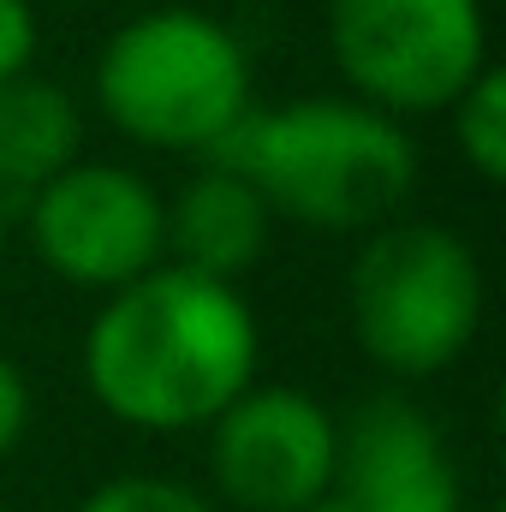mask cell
I'll use <instances>...</instances> for the list:
<instances>
[{
    "mask_svg": "<svg viewBox=\"0 0 506 512\" xmlns=\"http://www.w3.org/2000/svg\"><path fill=\"white\" fill-rule=\"evenodd\" d=\"M489 310L483 256L447 221L399 215L376 227L346 274V322L358 352L393 382H429L453 370Z\"/></svg>",
    "mask_w": 506,
    "mask_h": 512,
    "instance_id": "obj_4",
    "label": "cell"
},
{
    "mask_svg": "<svg viewBox=\"0 0 506 512\" xmlns=\"http://www.w3.org/2000/svg\"><path fill=\"white\" fill-rule=\"evenodd\" d=\"M78 370L114 423L191 435L262 382V322L233 280L161 262L96 304Z\"/></svg>",
    "mask_w": 506,
    "mask_h": 512,
    "instance_id": "obj_1",
    "label": "cell"
},
{
    "mask_svg": "<svg viewBox=\"0 0 506 512\" xmlns=\"http://www.w3.org/2000/svg\"><path fill=\"white\" fill-rule=\"evenodd\" d=\"M0 262H6V203H0Z\"/></svg>",
    "mask_w": 506,
    "mask_h": 512,
    "instance_id": "obj_15",
    "label": "cell"
},
{
    "mask_svg": "<svg viewBox=\"0 0 506 512\" xmlns=\"http://www.w3.org/2000/svg\"><path fill=\"white\" fill-rule=\"evenodd\" d=\"M453 126V149L471 167L477 185H501L506 179V72L489 60L447 108Z\"/></svg>",
    "mask_w": 506,
    "mask_h": 512,
    "instance_id": "obj_11",
    "label": "cell"
},
{
    "mask_svg": "<svg viewBox=\"0 0 506 512\" xmlns=\"http://www.w3.org/2000/svg\"><path fill=\"white\" fill-rule=\"evenodd\" d=\"M203 435L215 507L310 512L334 483L340 417L292 382H251Z\"/></svg>",
    "mask_w": 506,
    "mask_h": 512,
    "instance_id": "obj_7",
    "label": "cell"
},
{
    "mask_svg": "<svg viewBox=\"0 0 506 512\" xmlns=\"http://www.w3.org/2000/svg\"><path fill=\"white\" fill-rule=\"evenodd\" d=\"M310 512H465L441 423L405 393L364 399L340 417L334 483Z\"/></svg>",
    "mask_w": 506,
    "mask_h": 512,
    "instance_id": "obj_8",
    "label": "cell"
},
{
    "mask_svg": "<svg viewBox=\"0 0 506 512\" xmlns=\"http://www.w3.org/2000/svg\"><path fill=\"white\" fill-rule=\"evenodd\" d=\"M256 185L274 221L316 233H376L417 191V137L358 96H292L251 108L221 155Z\"/></svg>",
    "mask_w": 506,
    "mask_h": 512,
    "instance_id": "obj_2",
    "label": "cell"
},
{
    "mask_svg": "<svg viewBox=\"0 0 506 512\" xmlns=\"http://www.w3.org/2000/svg\"><path fill=\"white\" fill-rule=\"evenodd\" d=\"M102 120L155 155H221L256 108L245 36L203 6H143L90 66Z\"/></svg>",
    "mask_w": 506,
    "mask_h": 512,
    "instance_id": "obj_3",
    "label": "cell"
},
{
    "mask_svg": "<svg viewBox=\"0 0 506 512\" xmlns=\"http://www.w3.org/2000/svg\"><path fill=\"white\" fill-rule=\"evenodd\" d=\"M322 30L346 96L393 120L447 114L489 66L483 0H328Z\"/></svg>",
    "mask_w": 506,
    "mask_h": 512,
    "instance_id": "obj_5",
    "label": "cell"
},
{
    "mask_svg": "<svg viewBox=\"0 0 506 512\" xmlns=\"http://www.w3.org/2000/svg\"><path fill=\"white\" fill-rule=\"evenodd\" d=\"M30 251L72 292H120L167 262V197L126 161L78 155L24 203Z\"/></svg>",
    "mask_w": 506,
    "mask_h": 512,
    "instance_id": "obj_6",
    "label": "cell"
},
{
    "mask_svg": "<svg viewBox=\"0 0 506 512\" xmlns=\"http://www.w3.org/2000/svg\"><path fill=\"white\" fill-rule=\"evenodd\" d=\"M84 155V114L60 78L36 66L0 84V203L24 209L60 167Z\"/></svg>",
    "mask_w": 506,
    "mask_h": 512,
    "instance_id": "obj_10",
    "label": "cell"
},
{
    "mask_svg": "<svg viewBox=\"0 0 506 512\" xmlns=\"http://www.w3.org/2000/svg\"><path fill=\"white\" fill-rule=\"evenodd\" d=\"M30 417H36V393H30V376L18 370V358L0 352V465L18 453V441L30 435Z\"/></svg>",
    "mask_w": 506,
    "mask_h": 512,
    "instance_id": "obj_14",
    "label": "cell"
},
{
    "mask_svg": "<svg viewBox=\"0 0 506 512\" xmlns=\"http://www.w3.org/2000/svg\"><path fill=\"white\" fill-rule=\"evenodd\" d=\"M36 42H42V18L30 0H0V84H12L18 72L36 66Z\"/></svg>",
    "mask_w": 506,
    "mask_h": 512,
    "instance_id": "obj_13",
    "label": "cell"
},
{
    "mask_svg": "<svg viewBox=\"0 0 506 512\" xmlns=\"http://www.w3.org/2000/svg\"><path fill=\"white\" fill-rule=\"evenodd\" d=\"M268 245H274V215L251 179L227 161H203L167 197V262L191 274L239 286L268 256Z\"/></svg>",
    "mask_w": 506,
    "mask_h": 512,
    "instance_id": "obj_9",
    "label": "cell"
},
{
    "mask_svg": "<svg viewBox=\"0 0 506 512\" xmlns=\"http://www.w3.org/2000/svg\"><path fill=\"white\" fill-rule=\"evenodd\" d=\"M72 512H221L209 501V489L185 483V477H161V471H126L96 483Z\"/></svg>",
    "mask_w": 506,
    "mask_h": 512,
    "instance_id": "obj_12",
    "label": "cell"
}]
</instances>
